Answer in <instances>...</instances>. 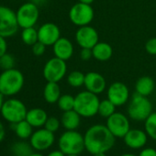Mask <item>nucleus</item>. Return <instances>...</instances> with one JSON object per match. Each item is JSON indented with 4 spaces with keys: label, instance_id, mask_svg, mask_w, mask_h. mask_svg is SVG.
<instances>
[{
    "label": "nucleus",
    "instance_id": "f257e3e1",
    "mask_svg": "<svg viewBox=\"0 0 156 156\" xmlns=\"http://www.w3.org/2000/svg\"><path fill=\"white\" fill-rule=\"evenodd\" d=\"M115 138L107 126L101 124L93 125L84 135L85 148L93 155L107 152L113 147Z\"/></svg>",
    "mask_w": 156,
    "mask_h": 156
},
{
    "label": "nucleus",
    "instance_id": "f03ea898",
    "mask_svg": "<svg viewBox=\"0 0 156 156\" xmlns=\"http://www.w3.org/2000/svg\"><path fill=\"white\" fill-rule=\"evenodd\" d=\"M24 83V74L19 69L2 71L0 73V93L5 97L15 96L22 90Z\"/></svg>",
    "mask_w": 156,
    "mask_h": 156
},
{
    "label": "nucleus",
    "instance_id": "7ed1b4c3",
    "mask_svg": "<svg viewBox=\"0 0 156 156\" xmlns=\"http://www.w3.org/2000/svg\"><path fill=\"white\" fill-rule=\"evenodd\" d=\"M99 103L98 95L85 90L74 97L73 109L83 118H91L98 114Z\"/></svg>",
    "mask_w": 156,
    "mask_h": 156
},
{
    "label": "nucleus",
    "instance_id": "20e7f679",
    "mask_svg": "<svg viewBox=\"0 0 156 156\" xmlns=\"http://www.w3.org/2000/svg\"><path fill=\"white\" fill-rule=\"evenodd\" d=\"M59 148L65 154H80L85 148L84 136L76 130H66L59 139Z\"/></svg>",
    "mask_w": 156,
    "mask_h": 156
},
{
    "label": "nucleus",
    "instance_id": "39448f33",
    "mask_svg": "<svg viewBox=\"0 0 156 156\" xmlns=\"http://www.w3.org/2000/svg\"><path fill=\"white\" fill-rule=\"evenodd\" d=\"M152 113V105L147 97L134 94L128 106L129 117L136 121H145Z\"/></svg>",
    "mask_w": 156,
    "mask_h": 156
},
{
    "label": "nucleus",
    "instance_id": "423d86ee",
    "mask_svg": "<svg viewBox=\"0 0 156 156\" xmlns=\"http://www.w3.org/2000/svg\"><path fill=\"white\" fill-rule=\"evenodd\" d=\"M27 112V107L21 100L17 98H9L5 100L3 104L1 116L5 120L12 124L26 119Z\"/></svg>",
    "mask_w": 156,
    "mask_h": 156
},
{
    "label": "nucleus",
    "instance_id": "0eeeda50",
    "mask_svg": "<svg viewBox=\"0 0 156 156\" xmlns=\"http://www.w3.org/2000/svg\"><path fill=\"white\" fill-rule=\"evenodd\" d=\"M94 16L95 12L92 6L81 2L73 5L69 10L70 21L77 27L89 25L93 21Z\"/></svg>",
    "mask_w": 156,
    "mask_h": 156
},
{
    "label": "nucleus",
    "instance_id": "6e6552de",
    "mask_svg": "<svg viewBox=\"0 0 156 156\" xmlns=\"http://www.w3.org/2000/svg\"><path fill=\"white\" fill-rule=\"evenodd\" d=\"M20 29L17 15L14 10L6 6H0V36L10 38Z\"/></svg>",
    "mask_w": 156,
    "mask_h": 156
},
{
    "label": "nucleus",
    "instance_id": "1a4fd4ad",
    "mask_svg": "<svg viewBox=\"0 0 156 156\" xmlns=\"http://www.w3.org/2000/svg\"><path fill=\"white\" fill-rule=\"evenodd\" d=\"M67 73V64L66 62L59 59L57 57L51 58L44 64L42 74L44 79L47 82H55L59 83L63 79Z\"/></svg>",
    "mask_w": 156,
    "mask_h": 156
},
{
    "label": "nucleus",
    "instance_id": "9d476101",
    "mask_svg": "<svg viewBox=\"0 0 156 156\" xmlns=\"http://www.w3.org/2000/svg\"><path fill=\"white\" fill-rule=\"evenodd\" d=\"M16 15L20 28H30L34 27L38 22L40 10L38 6L30 1L21 5L16 11Z\"/></svg>",
    "mask_w": 156,
    "mask_h": 156
},
{
    "label": "nucleus",
    "instance_id": "9b49d317",
    "mask_svg": "<svg viewBox=\"0 0 156 156\" xmlns=\"http://www.w3.org/2000/svg\"><path fill=\"white\" fill-rule=\"evenodd\" d=\"M108 129L116 138H124L130 129L129 119L120 112H115L107 119Z\"/></svg>",
    "mask_w": 156,
    "mask_h": 156
},
{
    "label": "nucleus",
    "instance_id": "f8f14e48",
    "mask_svg": "<svg viewBox=\"0 0 156 156\" xmlns=\"http://www.w3.org/2000/svg\"><path fill=\"white\" fill-rule=\"evenodd\" d=\"M75 41L81 48L92 49L99 41L98 32L90 25L79 27L75 32Z\"/></svg>",
    "mask_w": 156,
    "mask_h": 156
},
{
    "label": "nucleus",
    "instance_id": "ddd939ff",
    "mask_svg": "<svg viewBox=\"0 0 156 156\" xmlns=\"http://www.w3.org/2000/svg\"><path fill=\"white\" fill-rule=\"evenodd\" d=\"M107 97L116 107H121L129 101V90L124 83L114 82L108 87Z\"/></svg>",
    "mask_w": 156,
    "mask_h": 156
},
{
    "label": "nucleus",
    "instance_id": "4468645a",
    "mask_svg": "<svg viewBox=\"0 0 156 156\" xmlns=\"http://www.w3.org/2000/svg\"><path fill=\"white\" fill-rule=\"evenodd\" d=\"M54 140V133L44 128L34 131L30 138V142L34 150L44 151L53 144Z\"/></svg>",
    "mask_w": 156,
    "mask_h": 156
},
{
    "label": "nucleus",
    "instance_id": "2eb2a0df",
    "mask_svg": "<svg viewBox=\"0 0 156 156\" xmlns=\"http://www.w3.org/2000/svg\"><path fill=\"white\" fill-rule=\"evenodd\" d=\"M38 37L39 41L46 46H52L61 38L60 28L52 22L44 23L38 29Z\"/></svg>",
    "mask_w": 156,
    "mask_h": 156
},
{
    "label": "nucleus",
    "instance_id": "dca6fc26",
    "mask_svg": "<svg viewBox=\"0 0 156 156\" xmlns=\"http://www.w3.org/2000/svg\"><path fill=\"white\" fill-rule=\"evenodd\" d=\"M84 87H86V90L96 95H99L106 90L107 82L101 73L97 72H89L86 73Z\"/></svg>",
    "mask_w": 156,
    "mask_h": 156
},
{
    "label": "nucleus",
    "instance_id": "f3484780",
    "mask_svg": "<svg viewBox=\"0 0 156 156\" xmlns=\"http://www.w3.org/2000/svg\"><path fill=\"white\" fill-rule=\"evenodd\" d=\"M52 50L54 56L63 61H68L73 54V44L67 38L61 37L53 45Z\"/></svg>",
    "mask_w": 156,
    "mask_h": 156
},
{
    "label": "nucleus",
    "instance_id": "a211bd4d",
    "mask_svg": "<svg viewBox=\"0 0 156 156\" xmlns=\"http://www.w3.org/2000/svg\"><path fill=\"white\" fill-rule=\"evenodd\" d=\"M147 136L148 135L146 131L138 129H129L123 139L128 147L131 149H140L146 144Z\"/></svg>",
    "mask_w": 156,
    "mask_h": 156
},
{
    "label": "nucleus",
    "instance_id": "6ab92c4d",
    "mask_svg": "<svg viewBox=\"0 0 156 156\" xmlns=\"http://www.w3.org/2000/svg\"><path fill=\"white\" fill-rule=\"evenodd\" d=\"M48 119L46 111L40 108H35L28 110L26 120L33 128H41L45 125V122Z\"/></svg>",
    "mask_w": 156,
    "mask_h": 156
},
{
    "label": "nucleus",
    "instance_id": "aec40b11",
    "mask_svg": "<svg viewBox=\"0 0 156 156\" xmlns=\"http://www.w3.org/2000/svg\"><path fill=\"white\" fill-rule=\"evenodd\" d=\"M81 116L74 109L64 111L61 118V124L66 130H75L80 125Z\"/></svg>",
    "mask_w": 156,
    "mask_h": 156
},
{
    "label": "nucleus",
    "instance_id": "412c9836",
    "mask_svg": "<svg viewBox=\"0 0 156 156\" xmlns=\"http://www.w3.org/2000/svg\"><path fill=\"white\" fill-rule=\"evenodd\" d=\"M93 58L99 62H107L113 55V49L108 42L98 41L93 48Z\"/></svg>",
    "mask_w": 156,
    "mask_h": 156
},
{
    "label": "nucleus",
    "instance_id": "4be33fe9",
    "mask_svg": "<svg viewBox=\"0 0 156 156\" xmlns=\"http://www.w3.org/2000/svg\"><path fill=\"white\" fill-rule=\"evenodd\" d=\"M155 88V82L150 76H141L135 84L136 93L144 97L150 96Z\"/></svg>",
    "mask_w": 156,
    "mask_h": 156
},
{
    "label": "nucleus",
    "instance_id": "5701e85b",
    "mask_svg": "<svg viewBox=\"0 0 156 156\" xmlns=\"http://www.w3.org/2000/svg\"><path fill=\"white\" fill-rule=\"evenodd\" d=\"M61 96V88L58 83L47 82L43 89V98L45 101L49 104L57 103Z\"/></svg>",
    "mask_w": 156,
    "mask_h": 156
},
{
    "label": "nucleus",
    "instance_id": "b1692460",
    "mask_svg": "<svg viewBox=\"0 0 156 156\" xmlns=\"http://www.w3.org/2000/svg\"><path fill=\"white\" fill-rule=\"evenodd\" d=\"M12 125L14 126V131L16 133V135L21 139V140H27L30 139L33 133L32 129L33 127L26 120H21L18 123H12Z\"/></svg>",
    "mask_w": 156,
    "mask_h": 156
},
{
    "label": "nucleus",
    "instance_id": "393cba45",
    "mask_svg": "<svg viewBox=\"0 0 156 156\" xmlns=\"http://www.w3.org/2000/svg\"><path fill=\"white\" fill-rule=\"evenodd\" d=\"M11 151L14 156H30L33 153V147L30 142L28 143L24 140L15 142L11 147Z\"/></svg>",
    "mask_w": 156,
    "mask_h": 156
},
{
    "label": "nucleus",
    "instance_id": "a878e982",
    "mask_svg": "<svg viewBox=\"0 0 156 156\" xmlns=\"http://www.w3.org/2000/svg\"><path fill=\"white\" fill-rule=\"evenodd\" d=\"M21 40H22L23 43L26 44V45H29V46L34 45L39 41L38 30H36L34 27L22 29Z\"/></svg>",
    "mask_w": 156,
    "mask_h": 156
},
{
    "label": "nucleus",
    "instance_id": "bb28decb",
    "mask_svg": "<svg viewBox=\"0 0 156 156\" xmlns=\"http://www.w3.org/2000/svg\"><path fill=\"white\" fill-rule=\"evenodd\" d=\"M86 73L80 71H73L67 75V83L72 87H81L85 84Z\"/></svg>",
    "mask_w": 156,
    "mask_h": 156
},
{
    "label": "nucleus",
    "instance_id": "cd10ccee",
    "mask_svg": "<svg viewBox=\"0 0 156 156\" xmlns=\"http://www.w3.org/2000/svg\"><path fill=\"white\" fill-rule=\"evenodd\" d=\"M115 112H116V106L109 99L107 98V99L100 101L99 106H98V114H99L103 118L108 119V117H110Z\"/></svg>",
    "mask_w": 156,
    "mask_h": 156
},
{
    "label": "nucleus",
    "instance_id": "c85d7f7f",
    "mask_svg": "<svg viewBox=\"0 0 156 156\" xmlns=\"http://www.w3.org/2000/svg\"><path fill=\"white\" fill-rule=\"evenodd\" d=\"M144 128L147 135L156 140V112H152L144 121Z\"/></svg>",
    "mask_w": 156,
    "mask_h": 156
},
{
    "label": "nucleus",
    "instance_id": "c756f323",
    "mask_svg": "<svg viewBox=\"0 0 156 156\" xmlns=\"http://www.w3.org/2000/svg\"><path fill=\"white\" fill-rule=\"evenodd\" d=\"M57 105L61 110L64 111H69L73 109L74 108V97L69 94H64L62 95L57 101Z\"/></svg>",
    "mask_w": 156,
    "mask_h": 156
},
{
    "label": "nucleus",
    "instance_id": "7c9ffc66",
    "mask_svg": "<svg viewBox=\"0 0 156 156\" xmlns=\"http://www.w3.org/2000/svg\"><path fill=\"white\" fill-rule=\"evenodd\" d=\"M15 64H16V60L14 56L11 55L10 53L6 52L0 56V69L2 71L15 68Z\"/></svg>",
    "mask_w": 156,
    "mask_h": 156
},
{
    "label": "nucleus",
    "instance_id": "2f4dec72",
    "mask_svg": "<svg viewBox=\"0 0 156 156\" xmlns=\"http://www.w3.org/2000/svg\"><path fill=\"white\" fill-rule=\"evenodd\" d=\"M60 124H61V121L55 118V117H48L46 122H45V125H44V128L51 132H55L59 129L60 128Z\"/></svg>",
    "mask_w": 156,
    "mask_h": 156
},
{
    "label": "nucleus",
    "instance_id": "473e14b6",
    "mask_svg": "<svg viewBox=\"0 0 156 156\" xmlns=\"http://www.w3.org/2000/svg\"><path fill=\"white\" fill-rule=\"evenodd\" d=\"M145 51L151 55H156V37L151 38L146 41Z\"/></svg>",
    "mask_w": 156,
    "mask_h": 156
},
{
    "label": "nucleus",
    "instance_id": "72a5a7b5",
    "mask_svg": "<svg viewBox=\"0 0 156 156\" xmlns=\"http://www.w3.org/2000/svg\"><path fill=\"white\" fill-rule=\"evenodd\" d=\"M46 47L47 46L45 44H43L42 42H41V41H38L34 45L31 46L32 52H33V54L35 56H41V55L44 54V52L46 51Z\"/></svg>",
    "mask_w": 156,
    "mask_h": 156
},
{
    "label": "nucleus",
    "instance_id": "f704fd0d",
    "mask_svg": "<svg viewBox=\"0 0 156 156\" xmlns=\"http://www.w3.org/2000/svg\"><path fill=\"white\" fill-rule=\"evenodd\" d=\"M79 57L82 61L84 62H87L89 60H91L93 58V52H92V49H88V48H81V51L79 52Z\"/></svg>",
    "mask_w": 156,
    "mask_h": 156
},
{
    "label": "nucleus",
    "instance_id": "c9c22d12",
    "mask_svg": "<svg viewBox=\"0 0 156 156\" xmlns=\"http://www.w3.org/2000/svg\"><path fill=\"white\" fill-rule=\"evenodd\" d=\"M8 51V42L6 38L0 36V56L6 53Z\"/></svg>",
    "mask_w": 156,
    "mask_h": 156
},
{
    "label": "nucleus",
    "instance_id": "e433bc0d",
    "mask_svg": "<svg viewBox=\"0 0 156 156\" xmlns=\"http://www.w3.org/2000/svg\"><path fill=\"white\" fill-rule=\"evenodd\" d=\"M139 156H156V150L153 148H146L140 152Z\"/></svg>",
    "mask_w": 156,
    "mask_h": 156
},
{
    "label": "nucleus",
    "instance_id": "4c0bfd02",
    "mask_svg": "<svg viewBox=\"0 0 156 156\" xmlns=\"http://www.w3.org/2000/svg\"><path fill=\"white\" fill-rule=\"evenodd\" d=\"M6 136V129L2 122H0V142H1Z\"/></svg>",
    "mask_w": 156,
    "mask_h": 156
},
{
    "label": "nucleus",
    "instance_id": "58836bf2",
    "mask_svg": "<svg viewBox=\"0 0 156 156\" xmlns=\"http://www.w3.org/2000/svg\"><path fill=\"white\" fill-rule=\"evenodd\" d=\"M47 156H66V155L61 150H59V151H53L50 152Z\"/></svg>",
    "mask_w": 156,
    "mask_h": 156
},
{
    "label": "nucleus",
    "instance_id": "ea45409f",
    "mask_svg": "<svg viewBox=\"0 0 156 156\" xmlns=\"http://www.w3.org/2000/svg\"><path fill=\"white\" fill-rule=\"evenodd\" d=\"M5 96L2 95L1 93H0V114H1V110H2V107H3V104L5 102V99H4Z\"/></svg>",
    "mask_w": 156,
    "mask_h": 156
},
{
    "label": "nucleus",
    "instance_id": "a19ab883",
    "mask_svg": "<svg viewBox=\"0 0 156 156\" xmlns=\"http://www.w3.org/2000/svg\"><path fill=\"white\" fill-rule=\"evenodd\" d=\"M95 1V0H78V2H81V3H84V4H89V5H92V3Z\"/></svg>",
    "mask_w": 156,
    "mask_h": 156
},
{
    "label": "nucleus",
    "instance_id": "79ce46f5",
    "mask_svg": "<svg viewBox=\"0 0 156 156\" xmlns=\"http://www.w3.org/2000/svg\"><path fill=\"white\" fill-rule=\"evenodd\" d=\"M94 156H107V155H106V152H99V153L94 154Z\"/></svg>",
    "mask_w": 156,
    "mask_h": 156
},
{
    "label": "nucleus",
    "instance_id": "37998d69",
    "mask_svg": "<svg viewBox=\"0 0 156 156\" xmlns=\"http://www.w3.org/2000/svg\"><path fill=\"white\" fill-rule=\"evenodd\" d=\"M30 156H43V155L41 154V153H39V152H33V153H31Z\"/></svg>",
    "mask_w": 156,
    "mask_h": 156
},
{
    "label": "nucleus",
    "instance_id": "c03bdc74",
    "mask_svg": "<svg viewBox=\"0 0 156 156\" xmlns=\"http://www.w3.org/2000/svg\"><path fill=\"white\" fill-rule=\"evenodd\" d=\"M120 156H136V155L131 154V153H125V154H122V155H120Z\"/></svg>",
    "mask_w": 156,
    "mask_h": 156
},
{
    "label": "nucleus",
    "instance_id": "a18cd8bd",
    "mask_svg": "<svg viewBox=\"0 0 156 156\" xmlns=\"http://www.w3.org/2000/svg\"><path fill=\"white\" fill-rule=\"evenodd\" d=\"M66 156H78V154H68Z\"/></svg>",
    "mask_w": 156,
    "mask_h": 156
}]
</instances>
